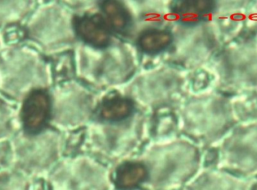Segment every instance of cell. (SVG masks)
I'll list each match as a JSON object with an SVG mask.
<instances>
[{
    "instance_id": "52a82bcc",
    "label": "cell",
    "mask_w": 257,
    "mask_h": 190,
    "mask_svg": "<svg viewBox=\"0 0 257 190\" xmlns=\"http://www.w3.org/2000/svg\"><path fill=\"white\" fill-rule=\"evenodd\" d=\"M213 4L214 1L177 2L174 10L183 24L192 26L208 21Z\"/></svg>"
},
{
    "instance_id": "8fae6325",
    "label": "cell",
    "mask_w": 257,
    "mask_h": 190,
    "mask_svg": "<svg viewBox=\"0 0 257 190\" xmlns=\"http://www.w3.org/2000/svg\"><path fill=\"white\" fill-rule=\"evenodd\" d=\"M172 36L170 32L162 30H151L142 34L139 45L144 52L157 54L164 50L171 44Z\"/></svg>"
},
{
    "instance_id": "5b68a950",
    "label": "cell",
    "mask_w": 257,
    "mask_h": 190,
    "mask_svg": "<svg viewBox=\"0 0 257 190\" xmlns=\"http://www.w3.org/2000/svg\"><path fill=\"white\" fill-rule=\"evenodd\" d=\"M254 180L214 168L201 178L196 190H251Z\"/></svg>"
},
{
    "instance_id": "ba28073f",
    "label": "cell",
    "mask_w": 257,
    "mask_h": 190,
    "mask_svg": "<svg viewBox=\"0 0 257 190\" xmlns=\"http://www.w3.org/2000/svg\"><path fill=\"white\" fill-rule=\"evenodd\" d=\"M148 171L144 164L127 162L120 165L116 171L114 184L119 190H133L148 178Z\"/></svg>"
},
{
    "instance_id": "7a4b0ae2",
    "label": "cell",
    "mask_w": 257,
    "mask_h": 190,
    "mask_svg": "<svg viewBox=\"0 0 257 190\" xmlns=\"http://www.w3.org/2000/svg\"><path fill=\"white\" fill-rule=\"evenodd\" d=\"M217 147V168L243 178H257V120L238 124Z\"/></svg>"
},
{
    "instance_id": "8992f818",
    "label": "cell",
    "mask_w": 257,
    "mask_h": 190,
    "mask_svg": "<svg viewBox=\"0 0 257 190\" xmlns=\"http://www.w3.org/2000/svg\"><path fill=\"white\" fill-rule=\"evenodd\" d=\"M75 30L83 40L95 48H105L111 42L110 30L99 15L80 18L75 24Z\"/></svg>"
},
{
    "instance_id": "3957f363",
    "label": "cell",
    "mask_w": 257,
    "mask_h": 190,
    "mask_svg": "<svg viewBox=\"0 0 257 190\" xmlns=\"http://www.w3.org/2000/svg\"><path fill=\"white\" fill-rule=\"evenodd\" d=\"M250 2L214 1L208 21L214 27L223 45L238 38L243 34Z\"/></svg>"
},
{
    "instance_id": "9c48e42d",
    "label": "cell",
    "mask_w": 257,
    "mask_h": 190,
    "mask_svg": "<svg viewBox=\"0 0 257 190\" xmlns=\"http://www.w3.org/2000/svg\"><path fill=\"white\" fill-rule=\"evenodd\" d=\"M232 105L238 124L257 120V91L232 96Z\"/></svg>"
},
{
    "instance_id": "4fadbf2b",
    "label": "cell",
    "mask_w": 257,
    "mask_h": 190,
    "mask_svg": "<svg viewBox=\"0 0 257 190\" xmlns=\"http://www.w3.org/2000/svg\"><path fill=\"white\" fill-rule=\"evenodd\" d=\"M242 34L253 38L257 40V1L250 2Z\"/></svg>"
},
{
    "instance_id": "30bf717a",
    "label": "cell",
    "mask_w": 257,
    "mask_h": 190,
    "mask_svg": "<svg viewBox=\"0 0 257 190\" xmlns=\"http://www.w3.org/2000/svg\"><path fill=\"white\" fill-rule=\"evenodd\" d=\"M134 110L133 101L124 98H114L102 104L99 116L105 120L117 122L128 118Z\"/></svg>"
},
{
    "instance_id": "6da1fadb",
    "label": "cell",
    "mask_w": 257,
    "mask_h": 190,
    "mask_svg": "<svg viewBox=\"0 0 257 190\" xmlns=\"http://www.w3.org/2000/svg\"><path fill=\"white\" fill-rule=\"evenodd\" d=\"M215 90L229 96L257 91V40L240 36L223 45L211 60Z\"/></svg>"
},
{
    "instance_id": "277c9868",
    "label": "cell",
    "mask_w": 257,
    "mask_h": 190,
    "mask_svg": "<svg viewBox=\"0 0 257 190\" xmlns=\"http://www.w3.org/2000/svg\"><path fill=\"white\" fill-rule=\"evenodd\" d=\"M53 102L47 90L34 88L27 94L20 110V122L27 136L42 134L49 126L52 118Z\"/></svg>"
},
{
    "instance_id": "7c38bea8",
    "label": "cell",
    "mask_w": 257,
    "mask_h": 190,
    "mask_svg": "<svg viewBox=\"0 0 257 190\" xmlns=\"http://www.w3.org/2000/svg\"><path fill=\"white\" fill-rule=\"evenodd\" d=\"M102 8L108 22L114 30L122 31L127 28L130 22V14L119 2H104Z\"/></svg>"
}]
</instances>
